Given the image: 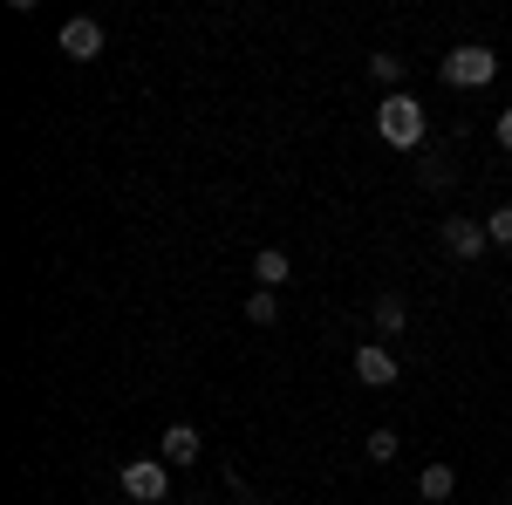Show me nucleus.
I'll list each match as a JSON object with an SVG mask.
<instances>
[{
	"instance_id": "1",
	"label": "nucleus",
	"mask_w": 512,
	"mask_h": 505,
	"mask_svg": "<svg viewBox=\"0 0 512 505\" xmlns=\"http://www.w3.org/2000/svg\"><path fill=\"white\" fill-rule=\"evenodd\" d=\"M376 130H383V144H396V151H417L424 144V103L417 96H383V110H376Z\"/></svg>"
},
{
	"instance_id": "2",
	"label": "nucleus",
	"mask_w": 512,
	"mask_h": 505,
	"mask_svg": "<svg viewBox=\"0 0 512 505\" xmlns=\"http://www.w3.org/2000/svg\"><path fill=\"white\" fill-rule=\"evenodd\" d=\"M437 76L451 82V89H485V82L499 76V55H492V48H478V41H458V48L437 62Z\"/></svg>"
},
{
	"instance_id": "3",
	"label": "nucleus",
	"mask_w": 512,
	"mask_h": 505,
	"mask_svg": "<svg viewBox=\"0 0 512 505\" xmlns=\"http://www.w3.org/2000/svg\"><path fill=\"white\" fill-rule=\"evenodd\" d=\"M123 492L137 505H164L171 499V465H164V458H130V465H123Z\"/></svg>"
},
{
	"instance_id": "4",
	"label": "nucleus",
	"mask_w": 512,
	"mask_h": 505,
	"mask_svg": "<svg viewBox=\"0 0 512 505\" xmlns=\"http://www.w3.org/2000/svg\"><path fill=\"white\" fill-rule=\"evenodd\" d=\"M62 55H69V62H96V55H103V21H96V14L62 21Z\"/></svg>"
},
{
	"instance_id": "5",
	"label": "nucleus",
	"mask_w": 512,
	"mask_h": 505,
	"mask_svg": "<svg viewBox=\"0 0 512 505\" xmlns=\"http://www.w3.org/2000/svg\"><path fill=\"white\" fill-rule=\"evenodd\" d=\"M444 253H451V260H478V253H485V246H492V233H485V226H478V219H444Z\"/></svg>"
},
{
	"instance_id": "6",
	"label": "nucleus",
	"mask_w": 512,
	"mask_h": 505,
	"mask_svg": "<svg viewBox=\"0 0 512 505\" xmlns=\"http://www.w3.org/2000/svg\"><path fill=\"white\" fill-rule=\"evenodd\" d=\"M355 376H362L369 389H396L403 369H396V355L383 349V342H362V349H355Z\"/></svg>"
},
{
	"instance_id": "7",
	"label": "nucleus",
	"mask_w": 512,
	"mask_h": 505,
	"mask_svg": "<svg viewBox=\"0 0 512 505\" xmlns=\"http://www.w3.org/2000/svg\"><path fill=\"white\" fill-rule=\"evenodd\" d=\"M198 451H205L198 424H164V437H158V458H164V465H198Z\"/></svg>"
},
{
	"instance_id": "8",
	"label": "nucleus",
	"mask_w": 512,
	"mask_h": 505,
	"mask_svg": "<svg viewBox=\"0 0 512 505\" xmlns=\"http://www.w3.org/2000/svg\"><path fill=\"white\" fill-rule=\"evenodd\" d=\"M369 321H376V335H403V328H410V308H403V294H376Z\"/></svg>"
},
{
	"instance_id": "9",
	"label": "nucleus",
	"mask_w": 512,
	"mask_h": 505,
	"mask_svg": "<svg viewBox=\"0 0 512 505\" xmlns=\"http://www.w3.org/2000/svg\"><path fill=\"white\" fill-rule=\"evenodd\" d=\"M451 492H458V471H451V465H424V478H417V499H424V505H444Z\"/></svg>"
},
{
	"instance_id": "10",
	"label": "nucleus",
	"mask_w": 512,
	"mask_h": 505,
	"mask_svg": "<svg viewBox=\"0 0 512 505\" xmlns=\"http://www.w3.org/2000/svg\"><path fill=\"white\" fill-rule=\"evenodd\" d=\"M287 273H294V267H287V253H280V246H267V253H253V280H260L267 294H274V287L287 280Z\"/></svg>"
},
{
	"instance_id": "11",
	"label": "nucleus",
	"mask_w": 512,
	"mask_h": 505,
	"mask_svg": "<svg viewBox=\"0 0 512 505\" xmlns=\"http://www.w3.org/2000/svg\"><path fill=\"white\" fill-rule=\"evenodd\" d=\"M246 321H253V328H274V321H280V308H274V294H267V287H253V294H246Z\"/></svg>"
},
{
	"instance_id": "12",
	"label": "nucleus",
	"mask_w": 512,
	"mask_h": 505,
	"mask_svg": "<svg viewBox=\"0 0 512 505\" xmlns=\"http://www.w3.org/2000/svg\"><path fill=\"white\" fill-rule=\"evenodd\" d=\"M369 76H376V82H383V89L396 96V82H403V62H396V55H369Z\"/></svg>"
},
{
	"instance_id": "13",
	"label": "nucleus",
	"mask_w": 512,
	"mask_h": 505,
	"mask_svg": "<svg viewBox=\"0 0 512 505\" xmlns=\"http://www.w3.org/2000/svg\"><path fill=\"white\" fill-rule=\"evenodd\" d=\"M396 444H403L396 430H369V465H390V458H396Z\"/></svg>"
},
{
	"instance_id": "14",
	"label": "nucleus",
	"mask_w": 512,
	"mask_h": 505,
	"mask_svg": "<svg viewBox=\"0 0 512 505\" xmlns=\"http://www.w3.org/2000/svg\"><path fill=\"white\" fill-rule=\"evenodd\" d=\"M485 233H492V246H512V205H499V212L485 219Z\"/></svg>"
},
{
	"instance_id": "15",
	"label": "nucleus",
	"mask_w": 512,
	"mask_h": 505,
	"mask_svg": "<svg viewBox=\"0 0 512 505\" xmlns=\"http://www.w3.org/2000/svg\"><path fill=\"white\" fill-rule=\"evenodd\" d=\"M499 144H506V151H512V103H506V110H499Z\"/></svg>"
},
{
	"instance_id": "16",
	"label": "nucleus",
	"mask_w": 512,
	"mask_h": 505,
	"mask_svg": "<svg viewBox=\"0 0 512 505\" xmlns=\"http://www.w3.org/2000/svg\"><path fill=\"white\" fill-rule=\"evenodd\" d=\"M246 505H274V499H246Z\"/></svg>"
}]
</instances>
